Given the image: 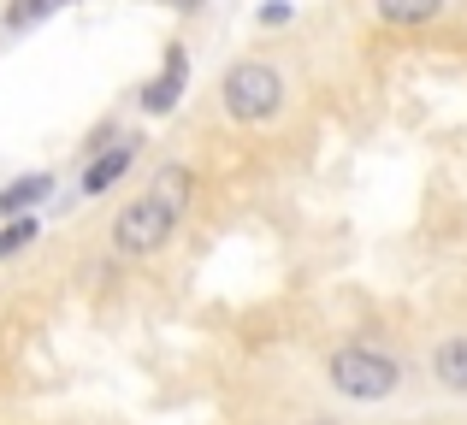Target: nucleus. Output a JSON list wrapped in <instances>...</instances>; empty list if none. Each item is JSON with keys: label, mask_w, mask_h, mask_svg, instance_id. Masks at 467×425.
Returning <instances> with one entry per match:
<instances>
[{"label": "nucleus", "mask_w": 467, "mask_h": 425, "mask_svg": "<svg viewBox=\"0 0 467 425\" xmlns=\"http://www.w3.org/2000/svg\"><path fill=\"white\" fill-rule=\"evenodd\" d=\"M54 189V177L47 172H30V177H12L6 189H0V218H24V207H36V201Z\"/></svg>", "instance_id": "obj_8"}, {"label": "nucleus", "mask_w": 467, "mask_h": 425, "mask_svg": "<svg viewBox=\"0 0 467 425\" xmlns=\"http://www.w3.org/2000/svg\"><path fill=\"white\" fill-rule=\"evenodd\" d=\"M59 6H71V0H12L6 6V30H30V24L54 18Z\"/></svg>", "instance_id": "obj_9"}, {"label": "nucleus", "mask_w": 467, "mask_h": 425, "mask_svg": "<svg viewBox=\"0 0 467 425\" xmlns=\"http://www.w3.org/2000/svg\"><path fill=\"white\" fill-rule=\"evenodd\" d=\"M326 384L343 402H390L402 390V360L379 343H343L326 355Z\"/></svg>", "instance_id": "obj_2"}, {"label": "nucleus", "mask_w": 467, "mask_h": 425, "mask_svg": "<svg viewBox=\"0 0 467 425\" xmlns=\"http://www.w3.org/2000/svg\"><path fill=\"white\" fill-rule=\"evenodd\" d=\"M160 6H171V12H202L207 0H160Z\"/></svg>", "instance_id": "obj_12"}, {"label": "nucleus", "mask_w": 467, "mask_h": 425, "mask_svg": "<svg viewBox=\"0 0 467 425\" xmlns=\"http://www.w3.org/2000/svg\"><path fill=\"white\" fill-rule=\"evenodd\" d=\"M36 237H42V230H36V218H6V230H0V260H6V254H18V248H30Z\"/></svg>", "instance_id": "obj_10"}, {"label": "nucleus", "mask_w": 467, "mask_h": 425, "mask_svg": "<svg viewBox=\"0 0 467 425\" xmlns=\"http://www.w3.org/2000/svg\"><path fill=\"white\" fill-rule=\"evenodd\" d=\"M308 425H337V420H308Z\"/></svg>", "instance_id": "obj_13"}, {"label": "nucleus", "mask_w": 467, "mask_h": 425, "mask_svg": "<svg viewBox=\"0 0 467 425\" xmlns=\"http://www.w3.org/2000/svg\"><path fill=\"white\" fill-rule=\"evenodd\" d=\"M444 6L450 0H373L379 24H397V30H420V24H432Z\"/></svg>", "instance_id": "obj_7"}, {"label": "nucleus", "mask_w": 467, "mask_h": 425, "mask_svg": "<svg viewBox=\"0 0 467 425\" xmlns=\"http://www.w3.org/2000/svg\"><path fill=\"white\" fill-rule=\"evenodd\" d=\"M432 379L444 384L450 396H467V337H444V343L432 349Z\"/></svg>", "instance_id": "obj_6"}, {"label": "nucleus", "mask_w": 467, "mask_h": 425, "mask_svg": "<svg viewBox=\"0 0 467 425\" xmlns=\"http://www.w3.org/2000/svg\"><path fill=\"white\" fill-rule=\"evenodd\" d=\"M183 89H190V54L171 42V47H166V59H160V71H154L149 83H142V113H149V118H166L171 106L183 101Z\"/></svg>", "instance_id": "obj_4"}, {"label": "nucleus", "mask_w": 467, "mask_h": 425, "mask_svg": "<svg viewBox=\"0 0 467 425\" xmlns=\"http://www.w3.org/2000/svg\"><path fill=\"white\" fill-rule=\"evenodd\" d=\"M130 160H137V137H125V142H113L107 154H95L89 172H83V196H107V189L130 172Z\"/></svg>", "instance_id": "obj_5"}, {"label": "nucleus", "mask_w": 467, "mask_h": 425, "mask_svg": "<svg viewBox=\"0 0 467 425\" xmlns=\"http://www.w3.org/2000/svg\"><path fill=\"white\" fill-rule=\"evenodd\" d=\"M261 24H266V30H273V24H290V6H285V0H273V6H261Z\"/></svg>", "instance_id": "obj_11"}, {"label": "nucleus", "mask_w": 467, "mask_h": 425, "mask_svg": "<svg viewBox=\"0 0 467 425\" xmlns=\"http://www.w3.org/2000/svg\"><path fill=\"white\" fill-rule=\"evenodd\" d=\"M219 106L237 125H273L285 113V71L266 66V59H237L219 77Z\"/></svg>", "instance_id": "obj_3"}, {"label": "nucleus", "mask_w": 467, "mask_h": 425, "mask_svg": "<svg viewBox=\"0 0 467 425\" xmlns=\"http://www.w3.org/2000/svg\"><path fill=\"white\" fill-rule=\"evenodd\" d=\"M190 196H195V172H190V166H160L154 184H149V196H137L125 213L113 218V248L130 254V260L166 248V237L178 230Z\"/></svg>", "instance_id": "obj_1"}]
</instances>
